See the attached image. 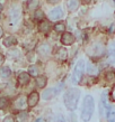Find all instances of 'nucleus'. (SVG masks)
Instances as JSON below:
<instances>
[{
  "label": "nucleus",
  "mask_w": 115,
  "mask_h": 122,
  "mask_svg": "<svg viewBox=\"0 0 115 122\" xmlns=\"http://www.w3.org/2000/svg\"><path fill=\"white\" fill-rule=\"evenodd\" d=\"M11 75V70L8 66H2L0 68V76L2 78H7Z\"/></svg>",
  "instance_id": "dca6fc26"
},
{
  "label": "nucleus",
  "mask_w": 115,
  "mask_h": 122,
  "mask_svg": "<svg viewBox=\"0 0 115 122\" xmlns=\"http://www.w3.org/2000/svg\"><path fill=\"white\" fill-rule=\"evenodd\" d=\"M84 70H85V62L82 59H79L76 67H74L73 74H72V77H71V82L73 85H77L80 83L82 78V75H84Z\"/></svg>",
  "instance_id": "7ed1b4c3"
},
{
  "label": "nucleus",
  "mask_w": 115,
  "mask_h": 122,
  "mask_svg": "<svg viewBox=\"0 0 115 122\" xmlns=\"http://www.w3.org/2000/svg\"><path fill=\"white\" fill-rule=\"evenodd\" d=\"M0 21H1V14H0Z\"/></svg>",
  "instance_id": "c9c22d12"
},
{
  "label": "nucleus",
  "mask_w": 115,
  "mask_h": 122,
  "mask_svg": "<svg viewBox=\"0 0 115 122\" xmlns=\"http://www.w3.org/2000/svg\"><path fill=\"white\" fill-rule=\"evenodd\" d=\"M106 118H107L108 122H114L115 120V111H114V107H109L106 110Z\"/></svg>",
  "instance_id": "2eb2a0df"
},
{
  "label": "nucleus",
  "mask_w": 115,
  "mask_h": 122,
  "mask_svg": "<svg viewBox=\"0 0 115 122\" xmlns=\"http://www.w3.org/2000/svg\"><path fill=\"white\" fill-rule=\"evenodd\" d=\"M4 36V29H2V27L0 26V38Z\"/></svg>",
  "instance_id": "72a5a7b5"
},
{
  "label": "nucleus",
  "mask_w": 115,
  "mask_h": 122,
  "mask_svg": "<svg viewBox=\"0 0 115 122\" xmlns=\"http://www.w3.org/2000/svg\"><path fill=\"white\" fill-rule=\"evenodd\" d=\"M67 51L64 49V48H59V51H58V57H59L60 59H62V61H64V59L67 58Z\"/></svg>",
  "instance_id": "4be33fe9"
},
{
  "label": "nucleus",
  "mask_w": 115,
  "mask_h": 122,
  "mask_svg": "<svg viewBox=\"0 0 115 122\" xmlns=\"http://www.w3.org/2000/svg\"><path fill=\"white\" fill-rule=\"evenodd\" d=\"M32 56H33L32 53H28V54H27V59H28L30 62H33V57H32Z\"/></svg>",
  "instance_id": "7c9ffc66"
},
{
  "label": "nucleus",
  "mask_w": 115,
  "mask_h": 122,
  "mask_svg": "<svg viewBox=\"0 0 115 122\" xmlns=\"http://www.w3.org/2000/svg\"><path fill=\"white\" fill-rule=\"evenodd\" d=\"M4 61H5V56L2 54H0V65L4 63Z\"/></svg>",
  "instance_id": "2f4dec72"
},
{
  "label": "nucleus",
  "mask_w": 115,
  "mask_h": 122,
  "mask_svg": "<svg viewBox=\"0 0 115 122\" xmlns=\"http://www.w3.org/2000/svg\"><path fill=\"white\" fill-rule=\"evenodd\" d=\"M8 104H9V102H8L7 97H4V96L0 97V110H5L8 107Z\"/></svg>",
  "instance_id": "393cba45"
},
{
  "label": "nucleus",
  "mask_w": 115,
  "mask_h": 122,
  "mask_svg": "<svg viewBox=\"0 0 115 122\" xmlns=\"http://www.w3.org/2000/svg\"><path fill=\"white\" fill-rule=\"evenodd\" d=\"M63 17V10L61 7H55L54 9L50 11V18L52 20H56V19H60Z\"/></svg>",
  "instance_id": "1a4fd4ad"
},
{
  "label": "nucleus",
  "mask_w": 115,
  "mask_h": 122,
  "mask_svg": "<svg viewBox=\"0 0 115 122\" xmlns=\"http://www.w3.org/2000/svg\"><path fill=\"white\" fill-rule=\"evenodd\" d=\"M38 29H40V31H42V33H48V30L51 29V22L48 21V20H43V21L40 24Z\"/></svg>",
  "instance_id": "f8f14e48"
},
{
  "label": "nucleus",
  "mask_w": 115,
  "mask_h": 122,
  "mask_svg": "<svg viewBox=\"0 0 115 122\" xmlns=\"http://www.w3.org/2000/svg\"><path fill=\"white\" fill-rule=\"evenodd\" d=\"M28 75L30 76H34V77H37L38 76V70L35 65H30V68H28Z\"/></svg>",
  "instance_id": "aec40b11"
},
{
  "label": "nucleus",
  "mask_w": 115,
  "mask_h": 122,
  "mask_svg": "<svg viewBox=\"0 0 115 122\" xmlns=\"http://www.w3.org/2000/svg\"><path fill=\"white\" fill-rule=\"evenodd\" d=\"M20 15H22V12H20V8L19 7L15 6V7L11 8L10 11H9V24L11 26H14V25H16L18 22Z\"/></svg>",
  "instance_id": "39448f33"
},
{
  "label": "nucleus",
  "mask_w": 115,
  "mask_h": 122,
  "mask_svg": "<svg viewBox=\"0 0 115 122\" xmlns=\"http://www.w3.org/2000/svg\"><path fill=\"white\" fill-rule=\"evenodd\" d=\"M61 0H48V2H50V4H53V5H55V4H59Z\"/></svg>",
  "instance_id": "c756f323"
},
{
  "label": "nucleus",
  "mask_w": 115,
  "mask_h": 122,
  "mask_svg": "<svg viewBox=\"0 0 115 122\" xmlns=\"http://www.w3.org/2000/svg\"><path fill=\"white\" fill-rule=\"evenodd\" d=\"M17 121L18 122H27L28 121V113L26 111H20L17 113Z\"/></svg>",
  "instance_id": "a211bd4d"
},
{
  "label": "nucleus",
  "mask_w": 115,
  "mask_h": 122,
  "mask_svg": "<svg viewBox=\"0 0 115 122\" xmlns=\"http://www.w3.org/2000/svg\"><path fill=\"white\" fill-rule=\"evenodd\" d=\"M79 97H80V91L78 89H69L67 92L64 93L63 96V102L64 105L69 111H74L77 107H78V102H79Z\"/></svg>",
  "instance_id": "f257e3e1"
},
{
  "label": "nucleus",
  "mask_w": 115,
  "mask_h": 122,
  "mask_svg": "<svg viewBox=\"0 0 115 122\" xmlns=\"http://www.w3.org/2000/svg\"><path fill=\"white\" fill-rule=\"evenodd\" d=\"M24 105H25V99H24L23 96H20L18 100L15 102V107H18V109H23V107H24Z\"/></svg>",
  "instance_id": "a878e982"
},
{
  "label": "nucleus",
  "mask_w": 115,
  "mask_h": 122,
  "mask_svg": "<svg viewBox=\"0 0 115 122\" xmlns=\"http://www.w3.org/2000/svg\"><path fill=\"white\" fill-rule=\"evenodd\" d=\"M40 5V0H27V8L30 10H36Z\"/></svg>",
  "instance_id": "f3484780"
},
{
  "label": "nucleus",
  "mask_w": 115,
  "mask_h": 122,
  "mask_svg": "<svg viewBox=\"0 0 115 122\" xmlns=\"http://www.w3.org/2000/svg\"><path fill=\"white\" fill-rule=\"evenodd\" d=\"M35 82H36L37 87L43 89V87H45V85H46V83H48V78L45 77V76H43V75H41V76H37Z\"/></svg>",
  "instance_id": "4468645a"
},
{
  "label": "nucleus",
  "mask_w": 115,
  "mask_h": 122,
  "mask_svg": "<svg viewBox=\"0 0 115 122\" xmlns=\"http://www.w3.org/2000/svg\"><path fill=\"white\" fill-rule=\"evenodd\" d=\"M94 111H95V100L91 95H87L85 96V99L82 101V107H81V114H80V118L84 122H88L91 117L94 114Z\"/></svg>",
  "instance_id": "f03ea898"
},
{
  "label": "nucleus",
  "mask_w": 115,
  "mask_h": 122,
  "mask_svg": "<svg viewBox=\"0 0 115 122\" xmlns=\"http://www.w3.org/2000/svg\"><path fill=\"white\" fill-rule=\"evenodd\" d=\"M4 122H14V119H12V117L8 115V117H6V118L4 119Z\"/></svg>",
  "instance_id": "cd10ccee"
},
{
  "label": "nucleus",
  "mask_w": 115,
  "mask_h": 122,
  "mask_svg": "<svg viewBox=\"0 0 115 122\" xmlns=\"http://www.w3.org/2000/svg\"><path fill=\"white\" fill-rule=\"evenodd\" d=\"M38 53L43 56H48L50 53H51V47H50V45L48 44H42L40 47H38Z\"/></svg>",
  "instance_id": "9b49d317"
},
{
  "label": "nucleus",
  "mask_w": 115,
  "mask_h": 122,
  "mask_svg": "<svg viewBox=\"0 0 115 122\" xmlns=\"http://www.w3.org/2000/svg\"><path fill=\"white\" fill-rule=\"evenodd\" d=\"M66 29V26H64V24L62 22H58L54 25V30H55L56 33H63Z\"/></svg>",
  "instance_id": "b1692460"
},
{
  "label": "nucleus",
  "mask_w": 115,
  "mask_h": 122,
  "mask_svg": "<svg viewBox=\"0 0 115 122\" xmlns=\"http://www.w3.org/2000/svg\"><path fill=\"white\" fill-rule=\"evenodd\" d=\"M34 19H36V20H43L44 19V12L43 10H35L34 12Z\"/></svg>",
  "instance_id": "412c9836"
},
{
  "label": "nucleus",
  "mask_w": 115,
  "mask_h": 122,
  "mask_svg": "<svg viewBox=\"0 0 115 122\" xmlns=\"http://www.w3.org/2000/svg\"><path fill=\"white\" fill-rule=\"evenodd\" d=\"M2 9H4V6H2V5L0 4V11H2Z\"/></svg>",
  "instance_id": "f704fd0d"
},
{
  "label": "nucleus",
  "mask_w": 115,
  "mask_h": 122,
  "mask_svg": "<svg viewBox=\"0 0 115 122\" xmlns=\"http://www.w3.org/2000/svg\"><path fill=\"white\" fill-rule=\"evenodd\" d=\"M87 71H88V74H91V75H96L97 73H98V68H97L96 66L91 65V64H88Z\"/></svg>",
  "instance_id": "5701e85b"
},
{
  "label": "nucleus",
  "mask_w": 115,
  "mask_h": 122,
  "mask_svg": "<svg viewBox=\"0 0 115 122\" xmlns=\"http://www.w3.org/2000/svg\"><path fill=\"white\" fill-rule=\"evenodd\" d=\"M106 52L105 49V46L102 43H95V44L91 46V49H90V54L91 56H95V57H100L103 56Z\"/></svg>",
  "instance_id": "423d86ee"
},
{
  "label": "nucleus",
  "mask_w": 115,
  "mask_h": 122,
  "mask_svg": "<svg viewBox=\"0 0 115 122\" xmlns=\"http://www.w3.org/2000/svg\"><path fill=\"white\" fill-rule=\"evenodd\" d=\"M67 6H68V9L70 11H74L78 8L79 2H78V0H68Z\"/></svg>",
  "instance_id": "6ab92c4d"
},
{
  "label": "nucleus",
  "mask_w": 115,
  "mask_h": 122,
  "mask_svg": "<svg viewBox=\"0 0 115 122\" xmlns=\"http://www.w3.org/2000/svg\"><path fill=\"white\" fill-rule=\"evenodd\" d=\"M38 100H40V94L36 92V91H33L30 93L28 97H27V104L30 107H34L38 103Z\"/></svg>",
  "instance_id": "0eeeda50"
},
{
  "label": "nucleus",
  "mask_w": 115,
  "mask_h": 122,
  "mask_svg": "<svg viewBox=\"0 0 115 122\" xmlns=\"http://www.w3.org/2000/svg\"><path fill=\"white\" fill-rule=\"evenodd\" d=\"M106 80L109 82H112L114 80V72L113 71H109L108 73H106Z\"/></svg>",
  "instance_id": "bb28decb"
},
{
  "label": "nucleus",
  "mask_w": 115,
  "mask_h": 122,
  "mask_svg": "<svg viewBox=\"0 0 115 122\" xmlns=\"http://www.w3.org/2000/svg\"><path fill=\"white\" fill-rule=\"evenodd\" d=\"M81 2L82 4H85V5H88L91 2V0H81Z\"/></svg>",
  "instance_id": "473e14b6"
},
{
  "label": "nucleus",
  "mask_w": 115,
  "mask_h": 122,
  "mask_svg": "<svg viewBox=\"0 0 115 122\" xmlns=\"http://www.w3.org/2000/svg\"><path fill=\"white\" fill-rule=\"evenodd\" d=\"M56 122H66V119L63 118V115H59L56 119Z\"/></svg>",
  "instance_id": "c85d7f7f"
},
{
  "label": "nucleus",
  "mask_w": 115,
  "mask_h": 122,
  "mask_svg": "<svg viewBox=\"0 0 115 122\" xmlns=\"http://www.w3.org/2000/svg\"><path fill=\"white\" fill-rule=\"evenodd\" d=\"M30 76L26 72H22V73L18 75V83L20 85L28 84V83H30Z\"/></svg>",
  "instance_id": "9d476101"
},
{
  "label": "nucleus",
  "mask_w": 115,
  "mask_h": 122,
  "mask_svg": "<svg viewBox=\"0 0 115 122\" xmlns=\"http://www.w3.org/2000/svg\"><path fill=\"white\" fill-rule=\"evenodd\" d=\"M16 44H17V39L14 36H8L4 39V45L6 47H11V46H14Z\"/></svg>",
  "instance_id": "ddd939ff"
},
{
  "label": "nucleus",
  "mask_w": 115,
  "mask_h": 122,
  "mask_svg": "<svg viewBox=\"0 0 115 122\" xmlns=\"http://www.w3.org/2000/svg\"><path fill=\"white\" fill-rule=\"evenodd\" d=\"M64 87V84L63 83H60L58 86H54V87H51V89H48L45 92H43V99L44 100H51L52 97H54V96H56L58 94H59L61 91H62V89Z\"/></svg>",
  "instance_id": "20e7f679"
},
{
  "label": "nucleus",
  "mask_w": 115,
  "mask_h": 122,
  "mask_svg": "<svg viewBox=\"0 0 115 122\" xmlns=\"http://www.w3.org/2000/svg\"><path fill=\"white\" fill-rule=\"evenodd\" d=\"M74 41H76V38L71 33H63L62 36H61V43L63 45H67V46L68 45H72L74 43Z\"/></svg>",
  "instance_id": "6e6552de"
}]
</instances>
